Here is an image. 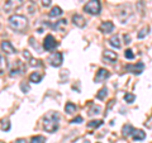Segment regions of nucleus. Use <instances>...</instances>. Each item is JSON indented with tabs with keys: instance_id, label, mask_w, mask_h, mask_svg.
<instances>
[{
	"instance_id": "nucleus-1",
	"label": "nucleus",
	"mask_w": 152,
	"mask_h": 143,
	"mask_svg": "<svg viewBox=\"0 0 152 143\" xmlns=\"http://www.w3.org/2000/svg\"><path fill=\"white\" fill-rule=\"evenodd\" d=\"M58 120H60V115L56 112H49L43 118V128L47 130L48 133H53L58 129Z\"/></svg>"
},
{
	"instance_id": "nucleus-2",
	"label": "nucleus",
	"mask_w": 152,
	"mask_h": 143,
	"mask_svg": "<svg viewBox=\"0 0 152 143\" xmlns=\"http://www.w3.org/2000/svg\"><path fill=\"white\" fill-rule=\"evenodd\" d=\"M9 27L15 32H19V33H23V32L27 29L28 25V20L24 15H19V14H15V15H11L9 19Z\"/></svg>"
},
{
	"instance_id": "nucleus-3",
	"label": "nucleus",
	"mask_w": 152,
	"mask_h": 143,
	"mask_svg": "<svg viewBox=\"0 0 152 143\" xmlns=\"http://www.w3.org/2000/svg\"><path fill=\"white\" fill-rule=\"evenodd\" d=\"M131 14H132V7H131L129 4H123L121 5V7L117 8V11H115V15L118 20L122 23V24H124V23H127V20L129 19Z\"/></svg>"
},
{
	"instance_id": "nucleus-4",
	"label": "nucleus",
	"mask_w": 152,
	"mask_h": 143,
	"mask_svg": "<svg viewBox=\"0 0 152 143\" xmlns=\"http://www.w3.org/2000/svg\"><path fill=\"white\" fill-rule=\"evenodd\" d=\"M101 9V5L99 0H90L89 3L84 7V10L86 11L87 14H91V15H98L100 13Z\"/></svg>"
},
{
	"instance_id": "nucleus-5",
	"label": "nucleus",
	"mask_w": 152,
	"mask_h": 143,
	"mask_svg": "<svg viewBox=\"0 0 152 143\" xmlns=\"http://www.w3.org/2000/svg\"><path fill=\"white\" fill-rule=\"evenodd\" d=\"M22 5H23V0H7L3 9H4L5 13H13V11L18 10Z\"/></svg>"
},
{
	"instance_id": "nucleus-6",
	"label": "nucleus",
	"mask_w": 152,
	"mask_h": 143,
	"mask_svg": "<svg viewBox=\"0 0 152 143\" xmlns=\"http://www.w3.org/2000/svg\"><path fill=\"white\" fill-rule=\"evenodd\" d=\"M57 46H58V43L56 42V39H55V37L52 34L46 36L45 41H43V47H45L46 51H53Z\"/></svg>"
},
{
	"instance_id": "nucleus-7",
	"label": "nucleus",
	"mask_w": 152,
	"mask_h": 143,
	"mask_svg": "<svg viewBox=\"0 0 152 143\" xmlns=\"http://www.w3.org/2000/svg\"><path fill=\"white\" fill-rule=\"evenodd\" d=\"M25 71V66L23 65L20 61H15V63H14V66L10 69V76L14 77V76H19V75H22L23 72Z\"/></svg>"
},
{
	"instance_id": "nucleus-8",
	"label": "nucleus",
	"mask_w": 152,
	"mask_h": 143,
	"mask_svg": "<svg viewBox=\"0 0 152 143\" xmlns=\"http://www.w3.org/2000/svg\"><path fill=\"white\" fill-rule=\"evenodd\" d=\"M49 63H51V66L53 67H60L62 65L63 62V56L61 52H55V53L51 55V57H49Z\"/></svg>"
},
{
	"instance_id": "nucleus-9",
	"label": "nucleus",
	"mask_w": 152,
	"mask_h": 143,
	"mask_svg": "<svg viewBox=\"0 0 152 143\" xmlns=\"http://www.w3.org/2000/svg\"><path fill=\"white\" fill-rule=\"evenodd\" d=\"M103 58L107 61V62L114 63V62H117V60H118V55H117L115 52L110 51V49H105L103 52Z\"/></svg>"
},
{
	"instance_id": "nucleus-10",
	"label": "nucleus",
	"mask_w": 152,
	"mask_h": 143,
	"mask_svg": "<svg viewBox=\"0 0 152 143\" xmlns=\"http://www.w3.org/2000/svg\"><path fill=\"white\" fill-rule=\"evenodd\" d=\"M125 69H127L129 72L134 74V75H139V74H142V72H143L145 65H143V62H138V63H136V65H127Z\"/></svg>"
},
{
	"instance_id": "nucleus-11",
	"label": "nucleus",
	"mask_w": 152,
	"mask_h": 143,
	"mask_svg": "<svg viewBox=\"0 0 152 143\" xmlns=\"http://www.w3.org/2000/svg\"><path fill=\"white\" fill-rule=\"evenodd\" d=\"M109 76H110V74L108 70L99 69L98 72H96V75H95V82H103V81H105Z\"/></svg>"
},
{
	"instance_id": "nucleus-12",
	"label": "nucleus",
	"mask_w": 152,
	"mask_h": 143,
	"mask_svg": "<svg viewBox=\"0 0 152 143\" xmlns=\"http://www.w3.org/2000/svg\"><path fill=\"white\" fill-rule=\"evenodd\" d=\"M1 51L5 52L7 55H14L17 53V49L9 41H3L1 42Z\"/></svg>"
},
{
	"instance_id": "nucleus-13",
	"label": "nucleus",
	"mask_w": 152,
	"mask_h": 143,
	"mask_svg": "<svg viewBox=\"0 0 152 143\" xmlns=\"http://www.w3.org/2000/svg\"><path fill=\"white\" fill-rule=\"evenodd\" d=\"M72 23H74L76 27L84 28L86 24V20L84 19V17L80 15V14H74V15H72Z\"/></svg>"
},
{
	"instance_id": "nucleus-14",
	"label": "nucleus",
	"mask_w": 152,
	"mask_h": 143,
	"mask_svg": "<svg viewBox=\"0 0 152 143\" xmlns=\"http://www.w3.org/2000/svg\"><path fill=\"white\" fill-rule=\"evenodd\" d=\"M99 29H100V32H103V33H112L113 29H114V24L112 22H109V20H105V22H103L100 24V27H99Z\"/></svg>"
},
{
	"instance_id": "nucleus-15",
	"label": "nucleus",
	"mask_w": 152,
	"mask_h": 143,
	"mask_svg": "<svg viewBox=\"0 0 152 143\" xmlns=\"http://www.w3.org/2000/svg\"><path fill=\"white\" fill-rule=\"evenodd\" d=\"M42 77L43 76L41 72L34 71V72H32L31 76H29V81H31V82H34V84H39L41 81H42Z\"/></svg>"
},
{
	"instance_id": "nucleus-16",
	"label": "nucleus",
	"mask_w": 152,
	"mask_h": 143,
	"mask_svg": "<svg viewBox=\"0 0 152 143\" xmlns=\"http://www.w3.org/2000/svg\"><path fill=\"white\" fill-rule=\"evenodd\" d=\"M62 9H61L60 7H53L51 9V11L48 13V17H51V18H57V17H61L62 15Z\"/></svg>"
},
{
	"instance_id": "nucleus-17",
	"label": "nucleus",
	"mask_w": 152,
	"mask_h": 143,
	"mask_svg": "<svg viewBox=\"0 0 152 143\" xmlns=\"http://www.w3.org/2000/svg\"><path fill=\"white\" fill-rule=\"evenodd\" d=\"M122 133H123V136H124V137L133 136V133H134V128H133L131 124H125V125H123V128H122Z\"/></svg>"
},
{
	"instance_id": "nucleus-18",
	"label": "nucleus",
	"mask_w": 152,
	"mask_h": 143,
	"mask_svg": "<svg viewBox=\"0 0 152 143\" xmlns=\"http://www.w3.org/2000/svg\"><path fill=\"white\" fill-rule=\"evenodd\" d=\"M133 141H143L145 139V137H146V133L143 132V130L141 129H138V130H134V133H133Z\"/></svg>"
},
{
	"instance_id": "nucleus-19",
	"label": "nucleus",
	"mask_w": 152,
	"mask_h": 143,
	"mask_svg": "<svg viewBox=\"0 0 152 143\" xmlns=\"http://www.w3.org/2000/svg\"><path fill=\"white\" fill-rule=\"evenodd\" d=\"M109 45L112 46V47L117 48V49L121 48V42H119V37L117 36V34H115V36H113L112 38L109 39Z\"/></svg>"
},
{
	"instance_id": "nucleus-20",
	"label": "nucleus",
	"mask_w": 152,
	"mask_h": 143,
	"mask_svg": "<svg viewBox=\"0 0 152 143\" xmlns=\"http://www.w3.org/2000/svg\"><path fill=\"white\" fill-rule=\"evenodd\" d=\"M76 110H77V106H76L75 104H72V103H67V104H66L65 112L67 113V114H74Z\"/></svg>"
},
{
	"instance_id": "nucleus-21",
	"label": "nucleus",
	"mask_w": 152,
	"mask_h": 143,
	"mask_svg": "<svg viewBox=\"0 0 152 143\" xmlns=\"http://www.w3.org/2000/svg\"><path fill=\"white\" fill-rule=\"evenodd\" d=\"M107 94H108V89H107V87H103V89H100V90H99V92L96 94V98H98L99 100H103L105 96H107Z\"/></svg>"
},
{
	"instance_id": "nucleus-22",
	"label": "nucleus",
	"mask_w": 152,
	"mask_h": 143,
	"mask_svg": "<svg viewBox=\"0 0 152 143\" xmlns=\"http://www.w3.org/2000/svg\"><path fill=\"white\" fill-rule=\"evenodd\" d=\"M100 125H103V120H91L87 123L89 128H99Z\"/></svg>"
},
{
	"instance_id": "nucleus-23",
	"label": "nucleus",
	"mask_w": 152,
	"mask_h": 143,
	"mask_svg": "<svg viewBox=\"0 0 152 143\" xmlns=\"http://www.w3.org/2000/svg\"><path fill=\"white\" fill-rule=\"evenodd\" d=\"M148 32H150V27H145V28H142L141 31H139V33L137 34V37H138L139 39L143 38V37H146V34H148Z\"/></svg>"
},
{
	"instance_id": "nucleus-24",
	"label": "nucleus",
	"mask_w": 152,
	"mask_h": 143,
	"mask_svg": "<svg viewBox=\"0 0 152 143\" xmlns=\"http://www.w3.org/2000/svg\"><path fill=\"white\" fill-rule=\"evenodd\" d=\"M31 143H46V139L42 136H36L31 139Z\"/></svg>"
},
{
	"instance_id": "nucleus-25",
	"label": "nucleus",
	"mask_w": 152,
	"mask_h": 143,
	"mask_svg": "<svg viewBox=\"0 0 152 143\" xmlns=\"http://www.w3.org/2000/svg\"><path fill=\"white\" fill-rule=\"evenodd\" d=\"M9 129H10L9 120H4V119H3V120H1V130H3V132H8Z\"/></svg>"
},
{
	"instance_id": "nucleus-26",
	"label": "nucleus",
	"mask_w": 152,
	"mask_h": 143,
	"mask_svg": "<svg viewBox=\"0 0 152 143\" xmlns=\"http://www.w3.org/2000/svg\"><path fill=\"white\" fill-rule=\"evenodd\" d=\"M61 25H62V27H63V25H67V20L66 19H61V20H58L56 24L52 25V27H53L55 29H60V31H61V28H60Z\"/></svg>"
},
{
	"instance_id": "nucleus-27",
	"label": "nucleus",
	"mask_w": 152,
	"mask_h": 143,
	"mask_svg": "<svg viewBox=\"0 0 152 143\" xmlns=\"http://www.w3.org/2000/svg\"><path fill=\"white\" fill-rule=\"evenodd\" d=\"M124 57L127 58V60H133V58H134V53H133L132 49H125Z\"/></svg>"
},
{
	"instance_id": "nucleus-28",
	"label": "nucleus",
	"mask_w": 152,
	"mask_h": 143,
	"mask_svg": "<svg viewBox=\"0 0 152 143\" xmlns=\"http://www.w3.org/2000/svg\"><path fill=\"white\" fill-rule=\"evenodd\" d=\"M134 99H136V96H134L133 94H125V95H124V100L127 101L128 104L133 103V101H134Z\"/></svg>"
},
{
	"instance_id": "nucleus-29",
	"label": "nucleus",
	"mask_w": 152,
	"mask_h": 143,
	"mask_svg": "<svg viewBox=\"0 0 152 143\" xmlns=\"http://www.w3.org/2000/svg\"><path fill=\"white\" fill-rule=\"evenodd\" d=\"M100 106H96V105H94V106L90 109V112H89V115H94V114H99L100 113Z\"/></svg>"
},
{
	"instance_id": "nucleus-30",
	"label": "nucleus",
	"mask_w": 152,
	"mask_h": 143,
	"mask_svg": "<svg viewBox=\"0 0 152 143\" xmlns=\"http://www.w3.org/2000/svg\"><path fill=\"white\" fill-rule=\"evenodd\" d=\"M79 123H83V118L81 116H76L75 119L71 120V124H79Z\"/></svg>"
},
{
	"instance_id": "nucleus-31",
	"label": "nucleus",
	"mask_w": 152,
	"mask_h": 143,
	"mask_svg": "<svg viewBox=\"0 0 152 143\" xmlns=\"http://www.w3.org/2000/svg\"><path fill=\"white\" fill-rule=\"evenodd\" d=\"M20 89H22L24 92L29 91V86L27 85V84H24V82H22V84H20Z\"/></svg>"
},
{
	"instance_id": "nucleus-32",
	"label": "nucleus",
	"mask_w": 152,
	"mask_h": 143,
	"mask_svg": "<svg viewBox=\"0 0 152 143\" xmlns=\"http://www.w3.org/2000/svg\"><path fill=\"white\" fill-rule=\"evenodd\" d=\"M42 5L45 8H48L51 5V0H42Z\"/></svg>"
},
{
	"instance_id": "nucleus-33",
	"label": "nucleus",
	"mask_w": 152,
	"mask_h": 143,
	"mask_svg": "<svg viewBox=\"0 0 152 143\" xmlns=\"http://www.w3.org/2000/svg\"><path fill=\"white\" fill-rule=\"evenodd\" d=\"M4 66H7V63H5L4 57L1 56V69H0V71H1V74H4Z\"/></svg>"
},
{
	"instance_id": "nucleus-34",
	"label": "nucleus",
	"mask_w": 152,
	"mask_h": 143,
	"mask_svg": "<svg viewBox=\"0 0 152 143\" xmlns=\"http://www.w3.org/2000/svg\"><path fill=\"white\" fill-rule=\"evenodd\" d=\"M124 42L125 43H127V45H128V43H131V36H129V34H124Z\"/></svg>"
},
{
	"instance_id": "nucleus-35",
	"label": "nucleus",
	"mask_w": 152,
	"mask_h": 143,
	"mask_svg": "<svg viewBox=\"0 0 152 143\" xmlns=\"http://www.w3.org/2000/svg\"><path fill=\"white\" fill-rule=\"evenodd\" d=\"M15 143H27V141H25L24 138H19V139H17Z\"/></svg>"
},
{
	"instance_id": "nucleus-36",
	"label": "nucleus",
	"mask_w": 152,
	"mask_h": 143,
	"mask_svg": "<svg viewBox=\"0 0 152 143\" xmlns=\"http://www.w3.org/2000/svg\"><path fill=\"white\" fill-rule=\"evenodd\" d=\"M31 1H32V3H36V1H38V0H31Z\"/></svg>"
},
{
	"instance_id": "nucleus-37",
	"label": "nucleus",
	"mask_w": 152,
	"mask_h": 143,
	"mask_svg": "<svg viewBox=\"0 0 152 143\" xmlns=\"http://www.w3.org/2000/svg\"><path fill=\"white\" fill-rule=\"evenodd\" d=\"M85 143H89V142H85Z\"/></svg>"
}]
</instances>
